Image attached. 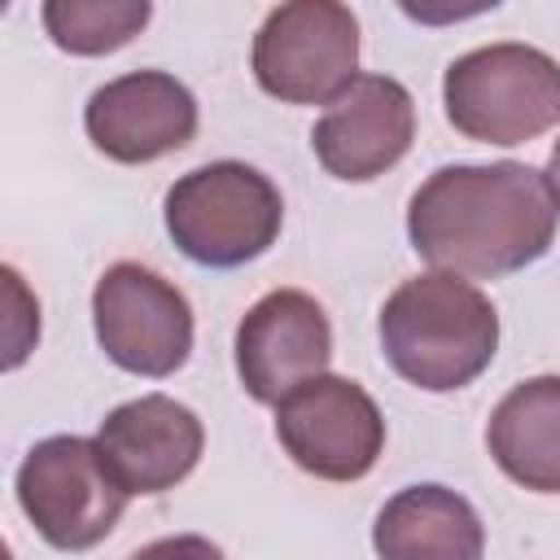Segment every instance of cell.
<instances>
[{
  "mask_svg": "<svg viewBox=\"0 0 560 560\" xmlns=\"http://www.w3.org/2000/svg\"><path fill=\"white\" fill-rule=\"evenodd\" d=\"M381 350L389 368L424 389L451 394L472 385L499 350V311L464 276L424 271L402 280L381 306Z\"/></svg>",
  "mask_w": 560,
  "mask_h": 560,
  "instance_id": "cell-2",
  "label": "cell"
},
{
  "mask_svg": "<svg viewBox=\"0 0 560 560\" xmlns=\"http://www.w3.org/2000/svg\"><path fill=\"white\" fill-rule=\"evenodd\" d=\"M372 547L381 560H481L486 525L451 486H407L376 512Z\"/></svg>",
  "mask_w": 560,
  "mask_h": 560,
  "instance_id": "cell-13",
  "label": "cell"
},
{
  "mask_svg": "<svg viewBox=\"0 0 560 560\" xmlns=\"http://www.w3.org/2000/svg\"><path fill=\"white\" fill-rule=\"evenodd\" d=\"M442 105L468 140L525 144L560 122V70L534 44H486L446 66Z\"/></svg>",
  "mask_w": 560,
  "mask_h": 560,
  "instance_id": "cell-4",
  "label": "cell"
},
{
  "mask_svg": "<svg viewBox=\"0 0 560 560\" xmlns=\"http://www.w3.org/2000/svg\"><path fill=\"white\" fill-rule=\"evenodd\" d=\"M96 455L114 486L131 494H162L179 486L206 446V429L192 407L166 394H140L114 407L96 429Z\"/></svg>",
  "mask_w": 560,
  "mask_h": 560,
  "instance_id": "cell-12",
  "label": "cell"
},
{
  "mask_svg": "<svg viewBox=\"0 0 560 560\" xmlns=\"http://www.w3.org/2000/svg\"><path fill=\"white\" fill-rule=\"evenodd\" d=\"M276 442L319 481H359L385 451V416L350 376H315L276 402Z\"/></svg>",
  "mask_w": 560,
  "mask_h": 560,
  "instance_id": "cell-8",
  "label": "cell"
},
{
  "mask_svg": "<svg viewBox=\"0 0 560 560\" xmlns=\"http://www.w3.org/2000/svg\"><path fill=\"white\" fill-rule=\"evenodd\" d=\"M416 140V101L389 74H354L311 127L319 166L346 184L385 175Z\"/></svg>",
  "mask_w": 560,
  "mask_h": 560,
  "instance_id": "cell-10",
  "label": "cell"
},
{
  "mask_svg": "<svg viewBox=\"0 0 560 560\" xmlns=\"http://www.w3.org/2000/svg\"><path fill=\"white\" fill-rule=\"evenodd\" d=\"M166 232L197 267L232 271L267 254L284 223L280 188L245 162H206L179 175L162 201Z\"/></svg>",
  "mask_w": 560,
  "mask_h": 560,
  "instance_id": "cell-3",
  "label": "cell"
},
{
  "mask_svg": "<svg viewBox=\"0 0 560 560\" xmlns=\"http://www.w3.org/2000/svg\"><path fill=\"white\" fill-rule=\"evenodd\" d=\"M83 131L109 162H158L192 144L197 96L166 70H127L88 96Z\"/></svg>",
  "mask_w": 560,
  "mask_h": 560,
  "instance_id": "cell-11",
  "label": "cell"
},
{
  "mask_svg": "<svg viewBox=\"0 0 560 560\" xmlns=\"http://www.w3.org/2000/svg\"><path fill=\"white\" fill-rule=\"evenodd\" d=\"M407 236L433 271L472 280L525 271L556 241V179L525 162L438 166L411 192Z\"/></svg>",
  "mask_w": 560,
  "mask_h": 560,
  "instance_id": "cell-1",
  "label": "cell"
},
{
  "mask_svg": "<svg viewBox=\"0 0 560 560\" xmlns=\"http://www.w3.org/2000/svg\"><path fill=\"white\" fill-rule=\"evenodd\" d=\"M0 560H13V551H9V542L0 538Z\"/></svg>",
  "mask_w": 560,
  "mask_h": 560,
  "instance_id": "cell-18",
  "label": "cell"
},
{
  "mask_svg": "<svg viewBox=\"0 0 560 560\" xmlns=\"http://www.w3.org/2000/svg\"><path fill=\"white\" fill-rule=\"evenodd\" d=\"M39 298L26 284V276L9 262H0V372L26 368V359L39 346Z\"/></svg>",
  "mask_w": 560,
  "mask_h": 560,
  "instance_id": "cell-16",
  "label": "cell"
},
{
  "mask_svg": "<svg viewBox=\"0 0 560 560\" xmlns=\"http://www.w3.org/2000/svg\"><path fill=\"white\" fill-rule=\"evenodd\" d=\"M236 376L254 402L276 407L332 363V324L302 289L262 293L236 324Z\"/></svg>",
  "mask_w": 560,
  "mask_h": 560,
  "instance_id": "cell-9",
  "label": "cell"
},
{
  "mask_svg": "<svg viewBox=\"0 0 560 560\" xmlns=\"http://www.w3.org/2000/svg\"><path fill=\"white\" fill-rule=\"evenodd\" d=\"M92 324L109 363L162 381L192 354V306L162 271L144 262H114L92 289Z\"/></svg>",
  "mask_w": 560,
  "mask_h": 560,
  "instance_id": "cell-7",
  "label": "cell"
},
{
  "mask_svg": "<svg viewBox=\"0 0 560 560\" xmlns=\"http://www.w3.org/2000/svg\"><path fill=\"white\" fill-rule=\"evenodd\" d=\"M254 79L284 105H328L359 74V18L337 0L276 4L249 52Z\"/></svg>",
  "mask_w": 560,
  "mask_h": 560,
  "instance_id": "cell-5",
  "label": "cell"
},
{
  "mask_svg": "<svg viewBox=\"0 0 560 560\" xmlns=\"http://www.w3.org/2000/svg\"><path fill=\"white\" fill-rule=\"evenodd\" d=\"M486 446L516 486L556 494L560 490V381L547 372L512 385L503 402L490 411Z\"/></svg>",
  "mask_w": 560,
  "mask_h": 560,
  "instance_id": "cell-14",
  "label": "cell"
},
{
  "mask_svg": "<svg viewBox=\"0 0 560 560\" xmlns=\"http://www.w3.org/2000/svg\"><path fill=\"white\" fill-rule=\"evenodd\" d=\"M127 560H228V556L219 551V542H210L201 534H171V538L144 542Z\"/></svg>",
  "mask_w": 560,
  "mask_h": 560,
  "instance_id": "cell-17",
  "label": "cell"
},
{
  "mask_svg": "<svg viewBox=\"0 0 560 560\" xmlns=\"http://www.w3.org/2000/svg\"><path fill=\"white\" fill-rule=\"evenodd\" d=\"M48 39L70 57H105L131 44L153 18L149 0H48L39 9Z\"/></svg>",
  "mask_w": 560,
  "mask_h": 560,
  "instance_id": "cell-15",
  "label": "cell"
},
{
  "mask_svg": "<svg viewBox=\"0 0 560 560\" xmlns=\"http://www.w3.org/2000/svg\"><path fill=\"white\" fill-rule=\"evenodd\" d=\"M18 503L48 547L92 551L114 534L127 494L105 472L92 438L52 433L35 442L18 468Z\"/></svg>",
  "mask_w": 560,
  "mask_h": 560,
  "instance_id": "cell-6",
  "label": "cell"
}]
</instances>
